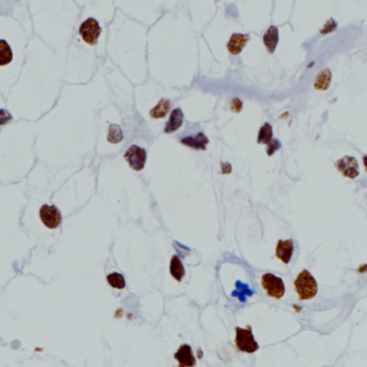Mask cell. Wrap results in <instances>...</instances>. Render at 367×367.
Returning <instances> with one entry per match:
<instances>
[{"label":"cell","instance_id":"obj_9","mask_svg":"<svg viewBox=\"0 0 367 367\" xmlns=\"http://www.w3.org/2000/svg\"><path fill=\"white\" fill-rule=\"evenodd\" d=\"M335 167L343 176L351 179L357 177L360 174L357 160L352 156H345V157L340 158L335 162Z\"/></svg>","mask_w":367,"mask_h":367},{"label":"cell","instance_id":"obj_7","mask_svg":"<svg viewBox=\"0 0 367 367\" xmlns=\"http://www.w3.org/2000/svg\"><path fill=\"white\" fill-rule=\"evenodd\" d=\"M129 167L135 171H141L145 167L147 153L144 148L138 145H131L124 155Z\"/></svg>","mask_w":367,"mask_h":367},{"label":"cell","instance_id":"obj_15","mask_svg":"<svg viewBox=\"0 0 367 367\" xmlns=\"http://www.w3.org/2000/svg\"><path fill=\"white\" fill-rule=\"evenodd\" d=\"M184 121V114L181 108H175V110L172 111L170 118L168 123L166 124L165 132L166 134H173V132L177 131L179 128L182 127Z\"/></svg>","mask_w":367,"mask_h":367},{"label":"cell","instance_id":"obj_23","mask_svg":"<svg viewBox=\"0 0 367 367\" xmlns=\"http://www.w3.org/2000/svg\"><path fill=\"white\" fill-rule=\"evenodd\" d=\"M280 147H282V143H280L278 141V140L273 139L272 141L268 144V148H267V154H268V156L274 155L279 150Z\"/></svg>","mask_w":367,"mask_h":367},{"label":"cell","instance_id":"obj_25","mask_svg":"<svg viewBox=\"0 0 367 367\" xmlns=\"http://www.w3.org/2000/svg\"><path fill=\"white\" fill-rule=\"evenodd\" d=\"M241 106H243V103H241V101L238 98H235V99L232 100V102H231L232 112L238 113L241 110Z\"/></svg>","mask_w":367,"mask_h":367},{"label":"cell","instance_id":"obj_21","mask_svg":"<svg viewBox=\"0 0 367 367\" xmlns=\"http://www.w3.org/2000/svg\"><path fill=\"white\" fill-rule=\"evenodd\" d=\"M106 280H107L108 285H110L113 288L124 289L125 287H126V282H125V278L121 274H119V273H116V272L111 273V274L107 275Z\"/></svg>","mask_w":367,"mask_h":367},{"label":"cell","instance_id":"obj_16","mask_svg":"<svg viewBox=\"0 0 367 367\" xmlns=\"http://www.w3.org/2000/svg\"><path fill=\"white\" fill-rule=\"evenodd\" d=\"M170 273L172 277L176 279L177 282H182L183 277L185 276V268L178 256L172 257L170 263Z\"/></svg>","mask_w":367,"mask_h":367},{"label":"cell","instance_id":"obj_24","mask_svg":"<svg viewBox=\"0 0 367 367\" xmlns=\"http://www.w3.org/2000/svg\"><path fill=\"white\" fill-rule=\"evenodd\" d=\"M10 120H12L11 114L7 110H4V108H0V126H4Z\"/></svg>","mask_w":367,"mask_h":367},{"label":"cell","instance_id":"obj_19","mask_svg":"<svg viewBox=\"0 0 367 367\" xmlns=\"http://www.w3.org/2000/svg\"><path fill=\"white\" fill-rule=\"evenodd\" d=\"M273 140V128L269 123H265L259 130L257 142L258 144H269Z\"/></svg>","mask_w":367,"mask_h":367},{"label":"cell","instance_id":"obj_27","mask_svg":"<svg viewBox=\"0 0 367 367\" xmlns=\"http://www.w3.org/2000/svg\"><path fill=\"white\" fill-rule=\"evenodd\" d=\"M363 163H364V167H365V170L367 172V155H365L363 157Z\"/></svg>","mask_w":367,"mask_h":367},{"label":"cell","instance_id":"obj_8","mask_svg":"<svg viewBox=\"0 0 367 367\" xmlns=\"http://www.w3.org/2000/svg\"><path fill=\"white\" fill-rule=\"evenodd\" d=\"M40 219L44 223L46 228L49 229H56L60 225L62 217L59 209L55 205H48L44 204L40 207Z\"/></svg>","mask_w":367,"mask_h":367},{"label":"cell","instance_id":"obj_10","mask_svg":"<svg viewBox=\"0 0 367 367\" xmlns=\"http://www.w3.org/2000/svg\"><path fill=\"white\" fill-rule=\"evenodd\" d=\"M174 358L178 361V367H194L197 365V360L192 353V349L189 345L184 343L178 348Z\"/></svg>","mask_w":367,"mask_h":367},{"label":"cell","instance_id":"obj_26","mask_svg":"<svg viewBox=\"0 0 367 367\" xmlns=\"http://www.w3.org/2000/svg\"><path fill=\"white\" fill-rule=\"evenodd\" d=\"M221 172L222 174H230L232 172V167L228 162H221Z\"/></svg>","mask_w":367,"mask_h":367},{"label":"cell","instance_id":"obj_22","mask_svg":"<svg viewBox=\"0 0 367 367\" xmlns=\"http://www.w3.org/2000/svg\"><path fill=\"white\" fill-rule=\"evenodd\" d=\"M336 28H337V22L335 21L334 19H330L323 25V27L320 29V34H321V35H329V34H332L333 31L336 30Z\"/></svg>","mask_w":367,"mask_h":367},{"label":"cell","instance_id":"obj_3","mask_svg":"<svg viewBox=\"0 0 367 367\" xmlns=\"http://www.w3.org/2000/svg\"><path fill=\"white\" fill-rule=\"evenodd\" d=\"M295 291L301 301L311 300L318 293V284L307 270H303L294 282Z\"/></svg>","mask_w":367,"mask_h":367},{"label":"cell","instance_id":"obj_12","mask_svg":"<svg viewBox=\"0 0 367 367\" xmlns=\"http://www.w3.org/2000/svg\"><path fill=\"white\" fill-rule=\"evenodd\" d=\"M294 251V244L292 239H280L276 246V257L285 264L290 262Z\"/></svg>","mask_w":367,"mask_h":367},{"label":"cell","instance_id":"obj_28","mask_svg":"<svg viewBox=\"0 0 367 367\" xmlns=\"http://www.w3.org/2000/svg\"><path fill=\"white\" fill-rule=\"evenodd\" d=\"M22 2H23V4H24L25 6L28 7V0H22Z\"/></svg>","mask_w":367,"mask_h":367},{"label":"cell","instance_id":"obj_18","mask_svg":"<svg viewBox=\"0 0 367 367\" xmlns=\"http://www.w3.org/2000/svg\"><path fill=\"white\" fill-rule=\"evenodd\" d=\"M170 108H171L170 100L161 99L159 101V103L150 112V115L152 118H155V119L163 118V117H165L168 114V112L170 111Z\"/></svg>","mask_w":367,"mask_h":367},{"label":"cell","instance_id":"obj_14","mask_svg":"<svg viewBox=\"0 0 367 367\" xmlns=\"http://www.w3.org/2000/svg\"><path fill=\"white\" fill-rule=\"evenodd\" d=\"M279 42V30L276 26H271L263 36V43L270 54L276 51Z\"/></svg>","mask_w":367,"mask_h":367},{"label":"cell","instance_id":"obj_17","mask_svg":"<svg viewBox=\"0 0 367 367\" xmlns=\"http://www.w3.org/2000/svg\"><path fill=\"white\" fill-rule=\"evenodd\" d=\"M332 81V72L330 69H323L320 72L315 81V88L318 90H326L330 87V84Z\"/></svg>","mask_w":367,"mask_h":367},{"label":"cell","instance_id":"obj_4","mask_svg":"<svg viewBox=\"0 0 367 367\" xmlns=\"http://www.w3.org/2000/svg\"><path fill=\"white\" fill-rule=\"evenodd\" d=\"M101 33H102V29H101L99 22L95 18H87L83 21L79 26V30H77V34L82 40L91 46L97 44Z\"/></svg>","mask_w":367,"mask_h":367},{"label":"cell","instance_id":"obj_6","mask_svg":"<svg viewBox=\"0 0 367 367\" xmlns=\"http://www.w3.org/2000/svg\"><path fill=\"white\" fill-rule=\"evenodd\" d=\"M261 284L268 295L271 298H274L276 300L282 299L285 294V284L283 279L280 277L275 276L271 273H267L261 278Z\"/></svg>","mask_w":367,"mask_h":367},{"label":"cell","instance_id":"obj_5","mask_svg":"<svg viewBox=\"0 0 367 367\" xmlns=\"http://www.w3.org/2000/svg\"><path fill=\"white\" fill-rule=\"evenodd\" d=\"M235 345L239 351L246 353H254L259 349L251 325H248L247 329H241L239 326L235 327Z\"/></svg>","mask_w":367,"mask_h":367},{"label":"cell","instance_id":"obj_13","mask_svg":"<svg viewBox=\"0 0 367 367\" xmlns=\"http://www.w3.org/2000/svg\"><path fill=\"white\" fill-rule=\"evenodd\" d=\"M181 143L190 148H193V150L205 151L209 141L203 132H200L196 137H186L181 139Z\"/></svg>","mask_w":367,"mask_h":367},{"label":"cell","instance_id":"obj_2","mask_svg":"<svg viewBox=\"0 0 367 367\" xmlns=\"http://www.w3.org/2000/svg\"><path fill=\"white\" fill-rule=\"evenodd\" d=\"M0 15H7V17L17 19L24 26L27 34L30 37L34 36L28 7L23 4L22 0H0Z\"/></svg>","mask_w":367,"mask_h":367},{"label":"cell","instance_id":"obj_1","mask_svg":"<svg viewBox=\"0 0 367 367\" xmlns=\"http://www.w3.org/2000/svg\"><path fill=\"white\" fill-rule=\"evenodd\" d=\"M30 38L17 19L0 15V69L21 64Z\"/></svg>","mask_w":367,"mask_h":367},{"label":"cell","instance_id":"obj_11","mask_svg":"<svg viewBox=\"0 0 367 367\" xmlns=\"http://www.w3.org/2000/svg\"><path fill=\"white\" fill-rule=\"evenodd\" d=\"M249 40H251V36L247 34H233L226 44V49L232 55H238L244 50Z\"/></svg>","mask_w":367,"mask_h":367},{"label":"cell","instance_id":"obj_20","mask_svg":"<svg viewBox=\"0 0 367 367\" xmlns=\"http://www.w3.org/2000/svg\"><path fill=\"white\" fill-rule=\"evenodd\" d=\"M124 134L121 128L118 125L111 124L110 128H108V136H107V141L112 144H118L123 141Z\"/></svg>","mask_w":367,"mask_h":367}]
</instances>
